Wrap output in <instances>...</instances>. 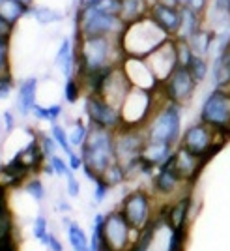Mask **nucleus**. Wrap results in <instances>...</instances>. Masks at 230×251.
Wrapping results in <instances>:
<instances>
[{
	"label": "nucleus",
	"mask_w": 230,
	"mask_h": 251,
	"mask_svg": "<svg viewBox=\"0 0 230 251\" xmlns=\"http://www.w3.org/2000/svg\"><path fill=\"white\" fill-rule=\"evenodd\" d=\"M185 240H187V227L170 229L167 251H184L185 250Z\"/></svg>",
	"instance_id": "37"
},
{
	"label": "nucleus",
	"mask_w": 230,
	"mask_h": 251,
	"mask_svg": "<svg viewBox=\"0 0 230 251\" xmlns=\"http://www.w3.org/2000/svg\"><path fill=\"white\" fill-rule=\"evenodd\" d=\"M11 90H13V79H11V75L10 74L0 75V100L8 98L11 94Z\"/></svg>",
	"instance_id": "47"
},
{
	"label": "nucleus",
	"mask_w": 230,
	"mask_h": 251,
	"mask_svg": "<svg viewBox=\"0 0 230 251\" xmlns=\"http://www.w3.org/2000/svg\"><path fill=\"white\" fill-rule=\"evenodd\" d=\"M204 21H206V17L202 13L191 10L189 6H182V26H180V32L176 38L189 40L195 32H199L204 26Z\"/></svg>",
	"instance_id": "25"
},
{
	"label": "nucleus",
	"mask_w": 230,
	"mask_h": 251,
	"mask_svg": "<svg viewBox=\"0 0 230 251\" xmlns=\"http://www.w3.org/2000/svg\"><path fill=\"white\" fill-rule=\"evenodd\" d=\"M28 11L30 8L21 4L19 0H0V15L10 23L11 26H15Z\"/></svg>",
	"instance_id": "29"
},
{
	"label": "nucleus",
	"mask_w": 230,
	"mask_h": 251,
	"mask_svg": "<svg viewBox=\"0 0 230 251\" xmlns=\"http://www.w3.org/2000/svg\"><path fill=\"white\" fill-rule=\"evenodd\" d=\"M122 70L127 75L131 86L137 88H144V90H152L157 92L161 88V81L156 77L154 70L150 68L146 58H137V56H126L122 60Z\"/></svg>",
	"instance_id": "14"
},
{
	"label": "nucleus",
	"mask_w": 230,
	"mask_h": 251,
	"mask_svg": "<svg viewBox=\"0 0 230 251\" xmlns=\"http://www.w3.org/2000/svg\"><path fill=\"white\" fill-rule=\"evenodd\" d=\"M174 152V147L168 145V143H159V141H146V145L142 148V154L140 157L152 163L154 167H159L161 163H165L168 157L172 156Z\"/></svg>",
	"instance_id": "24"
},
{
	"label": "nucleus",
	"mask_w": 230,
	"mask_h": 251,
	"mask_svg": "<svg viewBox=\"0 0 230 251\" xmlns=\"http://www.w3.org/2000/svg\"><path fill=\"white\" fill-rule=\"evenodd\" d=\"M148 10H150V2L148 0H122L120 17L126 25H129V23L148 15Z\"/></svg>",
	"instance_id": "27"
},
{
	"label": "nucleus",
	"mask_w": 230,
	"mask_h": 251,
	"mask_svg": "<svg viewBox=\"0 0 230 251\" xmlns=\"http://www.w3.org/2000/svg\"><path fill=\"white\" fill-rule=\"evenodd\" d=\"M126 28V23L120 15L107 13L95 6L88 8H77L75 15V42L83 36H120Z\"/></svg>",
	"instance_id": "5"
},
{
	"label": "nucleus",
	"mask_w": 230,
	"mask_h": 251,
	"mask_svg": "<svg viewBox=\"0 0 230 251\" xmlns=\"http://www.w3.org/2000/svg\"><path fill=\"white\" fill-rule=\"evenodd\" d=\"M197 81L193 79V75L185 66H178L167 79L161 83V92L167 101L185 105L193 98L197 90Z\"/></svg>",
	"instance_id": "10"
},
{
	"label": "nucleus",
	"mask_w": 230,
	"mask_h": 251,
	"mask_svg": "<svg viewBox=\"0 0 230 251\" xmlns=\"http://www.w3.org/2000/svg\"><path fill=\"white\" fill-rule=\"evenodd\" d=\"M178 4L180 6H184V4H185V0H178Z\"/></svg>",
	"instance_id": "56"
},
{
	"label": "nucleus",
	"mask_w": 230,
	"mask_h": 251,
	"mask_svg": "<svg viewBox=\"0 0 230 251\" xmlns=\"http://www.w3.org/2000/svg\"><path fill=\"white\" fill-rule=\"evenodd\" d=\"M10 74V36H0V75Z\"/></svg>",
	"instance_id": "40"
},
{
	"label": "nucleus",
	"mask_w": 230,
	"mask_h": 251,
	"mask_svg": "<svg viewBox=\"0 0 230 251\" xmlns=\"http://www.w3.org/2000/svg\"><path fill=\"white\" fill-rule=\"evenodd\" d=\"M148 2H150V4H154V2H159V0H148Z\"/></svg>",
	"instance_id": "57"
},
{
	"label": "nucleus",
	"mask_w": 230,
	"mask_h": 251,
	"mask_svg": "<svg viewBox=\"0 0 230 251\" xmlns=\"http://www.w3.org/2000/svg\"><path fill=\"white\" fill-rule=\"evenodd\" d=\"M150 201L152 199L144 189H135V191L127 193L126 199L122 201V212L127 218V221L131 223V227L135 229V232H140L152 221Z\"/></svg>",
	"instance_id": "13"
},
{
	"label": "nucleus",
	"mask_w": 230,
	"mask_h": 251,
	"mask_svg": "<svg viewBox=\"0 0 230 251\" xmlns=\"http://www.w3.org/2000/svg\"><path fill=\"white\" fill-rule=\"evenodd\" d=\"M43 246H47L51 251H64V246L62 242L56 238V234H52V232H49L47 234V238L43 240Z\"/></svg>",
	"instance_id": "50"
},
{
	"label": "nucleus",
	"mask_w": 230,
	"mask_h": 251,
	"mask_svg": "<svg viewBox=\"0 0 230 251\" xmlns=\"http://www.w3.org/2000/svg\"><path fill=\"white\" fill-rule=\"evenodd\" d=\"M209 4H211V0H185L184 6H189L191 10L199 11V13H202V15H206Z\"/></svg>",
	"instance_id": "48"
},
{
	"label": "nucleus",
	"mask_w": 230,
	"mask_h": 251,
	"mask_svg": "<svg viewBox=\"0 0 230 251\" xmlns=\"http://www.w3.org/2000/svg\"><path fill=\"white\" fill-rule=\"evenodd\" d=\"M209 75L213 88H230V49L213 54Z\"/></svg>",
	"instance_id": "22"
},
{
	"label": "nucleus",
	"mask_w": 230,
	"mask_h": 251,
	"mask_svg": "<svg viewBox=\"0 0 230 251\" xmlns=\"http://www.w3.org/2000/svg\"><path fill=\"white\" fill-rule=\"evenodd\" d=\"M116 131L90 124V131L81 147V156L86 167L94 169L97 175H103L105 169L116 161Z\"/></svg>",
	"instance_id": "3"
},
{
	"label": "nucleus",
	"mask_w": 230,
	"mask_h": 251,
	"mask_svg": "<svg viewBox=\"0 0 230 251\" xmlns=\"http://www.w3.org/2000/svg\"><path fill=\"white\" fill-rule=\"evenodd\" d=\"M75 52L77 77L109 66H120L126 58L118 36H83L81 40L75 42Z\"/></svg>",
	"instance_id": "1"
},
{
	"label": "nucleus",
	"mask_w": 230,
	"mask_h": 251,
	"mask_svg": "<svg viewBox=\"0 0 230 251\" xmlns=\"http://www.w3.org/2000/svg\"><path fill=\"white\" fill-rule=\"evenodd\" d=\"M64 225H68V240L73 251H90V240L86 232L81 229L79 223L71 221L69 218H64Z\"/></svg>",
	"instance_id": "28"
},
{
	"label": "nucleus",
	"mask_w": 230,
	"mask_h": 251,
	"mask_svg": "<svg viewBox=\"0 0 230 251\" xmlns=\"http://www.w3.org/2000/svg\"><path fill=\"white\" fill-rule=\"evenodd\" d=\"M217 139H225V137L217 135V131L213 127H209L208 124H204L202 120L191 124L182 133L180 139V147H184L185 150H189L191 154L202 157L209 150V147L217 141Z\"/></svg>",
	"instance_id": "12"
},
{
	"label": "nucleus",
	"mask_w": 230,
	"mask_h": 251,
	"mask_svg": "<svg viewBox=\"0 0 230 251\" xmlns=\"http://www.w3.org/2000/svg\"><path fill=\"white\" fill-rule=\"evenodd\" d=\"M24 189H26V193L30 195L34 201H43V197H45V186H43V182L40 180V178H32V180H28L26 184H24Z\"/></svg>",
	"instance_id": "41"
},
{
	"label": "nucleus",
	"mask_w": 230,
	"mask_h": 251,
	"mask_svg": "<svg viewBox=\"0 0 230 251\" xmlns=\"http://www.w3.org/2000/svg\"><path fill=\"white\" fill-rule=\"evenodd\" d=\"M62 105L60 103H54V105H47V107H43V105L36 103L34 107V111H32V115L36 116L38 120H43V122H58V118L62 116Z\"/></svg>",
	"instance_id": "33"
},
{
	"label": "nucleus",
	"mask_w": 230,
	"mask_h": 251,
	"mask_svg": "<svg viewBox=\"0 0 230 251\" xmlns=\"http://www.w3.org/2000/svg\"><path fill=\"white\" fill-rule=\"evenodd\" d=\"M109 191H111V186L105 182L103 176H99V180L94 182V201L97 202V204H99V202H103Z\"/></svg>",
	"instance_id": "44"
},
{
	"label": "nucleus",
	"mask_w": 230,
	"mask_h": 251,
	"mask_svg": "<svg viewBox=\"0 0 230 251\" xmlns=\"http://www.w3.org/2000/svg\"><path fill=\"white\" fill-rule=\"evenodd\" d=\"M19 2H21V4H24V6H28V8H32L36 0H19Z\"/></svg>",
	"instance_id": "55"
},
{
	"label": "nucleus",
	"mask_w": 230,
	"mask_h": 251,
	"mask_svg": "<svg viewBox=\"0 0 230 251\" xmlns=\"http://www.w3.org/2000/svg\"><path fill=\"white\" fill-rule=\"evenodd\" d=\"M174 42H176V52H178L180 66H185V68H187V64L191 62V58L195 56V51H193L191 43H189L187 40H182V38H174Z\"/></svg>",
	"instance_id": "39"
},
{
	"label": "nucleus",
	"mask_w": 230,
	"mask_h": 251,
	"mask_svg": "<svg viewBox=\"0 0 230 251\" xmlns=\"http://www.w3.org/2000/svg\"><path fill=\"white\" fill-rule=\"evenodd\" d=\"M47 161H49V163H51L52 167H54V173H56V175H60V176H66V175H68V173L71 171V167H69V163H66V161H64L62 157L56 156V154L49 157Z\"/></svg>",
	"instance_id": "45"
},
{
	"label": "nucleus",
	"mask_w": 230,
	"mask_h": 251,
	"mask_svg": "<svg viewBox=\"0 0 230 251\" xmlns=\"http://www.w3.org/2000/svg\"><path fill=\"white\" fill-rule=\"evenodd\" d=\"M146 60H148V64H150V68L154 70L156 77L163 83L168 75L172 74L180 66L174 38H168L167 42L163 43L159 49H156V51L152 52Z\"/></svg>",
	"instance_id": "15"
},
{
	"label": "nucleus",
	"mask_w": 230,
	"mask_h": 251,
	"mask_svg": "<svg viewBox=\"0 0 230 251\" xmlns=\"http://www.w3.org/2000/svg\"><path fill=\"white\" fill-rule=\"evenodd\" d=\"M0 251H17V240L15 234H8L0 238Z\"/></svg>",
	"instance_id": "49"
},
{
	"label": "nucleus",
	"mask_w": 230,
	"mask_h": 251,
	"mask_svg": "<svg viewBox=\"0 0 230 251\" xmlns=\"http://www.w3.org/2000/svg\"><path fill=\"white\" fill-rule=\"evenodd\" d=\"M84 113L88 116V122L97 127L118 131L122 127V115L120 109L109 103L103 96L86 94L84 98Z\"/></svg>",
	"instance_id": "8"
},
{
	"label": "nucleus",
	"mask_w": 230,
	"mask_h": 251,
	"mask_svg": "<svg viewBox=\"0 0 230 251\" xmlns=\"http://www.w3.org/2000/svg\"><path fill=\"white\" fill-rule=\"evenodd\" d=\"M101 176H103V180L111 188H115L118 184H122L124 180H127V171L120 161H115L113 165H109V167L105 169V173Z\"/></svg>",
	"instance_id": "34"
},
{
	"label": "nucleus",
	"mask_w": 230,
	"mask_h": 251,
	"mask_svg": "<svg viewBox=\"0 0 230 251\" xmlns=\"http://www.w3.org/2000/svg\"><path fill=\"white\" fill-rule=\"evenodd\" d=\"M193 47L195 54L200 56H211L215 52V42H217V30L211 26H202L199 32H195L187 40Z\"/></svg>",
	"instance_id": "23"
},
{
	"label": "nucleus",
	"mask_w": 230,
	"mask_h": 251,
	"mask_svg": "<svg viewBox=\"0 0 230 251\" xmlns=\"http://www.w3.org/2000/svg\"><path fill=\"white\" fill-rule=\"evenodd\" d=\"M2 120H4V127H6V133H11L13 127H15V116L11 111H4L2 115Z\"/></svg>",
	"instance_id": "52"
},
{
	"label": "nucleus",
	"mask_w": 230,
	"mask_h": 251,
	"mask_svg": "<svg viewBox=\"0 0 230 251\" xmlns=\"http://www.w3.org/2000/svg\"><path fill=\"white\" fill-rule=\"evenodd\" d=\"M66 180H68V186H66V189H68V195L69 197H79V193H81V184H79V180L75 178L73 175V169L66 175Z\"/></svg>",
	"instance_id": "46"
},
{
	"label": "nucleus",
	"mask_w": 230,
	"mask_h": 251,
	"mask_svg": "<svg viewBox=\"0 0 230 251\" xmlns=\"http://www.w3.org/2000/svg\"><path fill=\"white\" fill-rule=\"evenodd\" d=\"M168 36L150 15H144L137 21L126 25V28L118 36L120 47L126 56L148 58L152 52L167 42Z\"/></svg>",
	"instance_id": "2"
},
{
	"label": "nucleus",
	"mask_w": 230,
	"mask_h": 251,
	"mask_svg": "<svg viewBox=\"0 0 230 251\" xmlns=\"http://www.w3.org/2000/svg\"><path fill=\"white\" fill-rule=\"evenodd\" d=\"M40 145H42V150L47 159L51 156H54L56 150H58V143L54 141V137L47 135V133H42V135H40Z\"/></svg>",
	"instance_id": "43"
},
{
	"label": "nucleus",
	"mask_w": 230,
	"mask_h": 251,
	"mask_svg": "<svg viewBox=\"0 0 230 251\" xmlns=\"http://www.w3.org/2000/svg\"><path fill=\"white\" fill-rule=\"evenodd\" d=\"M156 92L133 86L120 107L122 127H144L156 113Z\"/></svg>",
	"instance_id": "7"
},
{
	"label": "nucleus",
	"mask_w": 230,
	"mask_h": 251,
	"mask_svg": "<svg viewBox=\"0 0 230 251\" xmlns=\"http://www.w3.org/2000/svg\"><path fill=\"white\" fill-rule=\"evenodd\" d=\"M51 135L54 137V141L58 143V147L62 148L68 156H69L71 152H75L73 147H71V143H69V135L66 133V129H64L60 124H56V122H54V124L51 126Z\"/></svg>",
	"instance_id": "38"
},
{
	"label": "nucleus",
	"mask_w": 230,
	"mask_h": 251,
	"mask_svg": "<svg viewBox=\"0 0 230 251\" xmlns=\"http://www.w3.org/2000/svg\"><path fill=\"white\" fill-rule=\"evenodd\" d=\"M54 66L62 72L66 79L73 77L77 74V52H75V45L69 38H64L56 56H54Z\"/></svg>",
	"instance_id": "21"
},
{
	"label": "nucleus",
	"mask_w": 230,
	"mask_h": 251,
	"mask_svg": "<svg viewBox=\"0 0 230 251\" xmlns=\"http://www.w3.org/2000/svg\"><path fill=\"white\" fill-rule=\"evenodd\" d=\"M193 199L191 195H184L178 199L172 206H167V210L161 214V218L165 220V225L168 229H180V227H187V218L191 212Z\"/></svg>",
	"instance_id": "19"
},
{
	"label": "nucleus",
	"mask_w": 230,
	"mask_h": 251,
	"mask_svg": "<svg viewBox=\"0 0 230 251\" xmlns=\"http://www.w3.org/2000/svg\"><path fill=\"white\" fill-rule=\"evenodd\" d=\"M133 227L127 221L122 210H115L105 216L103 221V242L115 251H129L131 244V234Z\"/></svg>",
	"instance_id": "9"
},
{
	"label": "nucleus",
	"mask_w": 230,
	"mask_h": 251,
	"mask_svg": "<svg viewBox=\"0 0 230 251\" xmlns=\"http://www.w3.org/2000/svg\"><path fill=\"white\" fill-rule=\"evenodd\" d=\"M34 238L36 240H40L43 244V240L47 238V234L51 232L49 230V221H47V218L43 216V214H40V216H36V220H34Z\"/></svg>",
	"instance_id": "42"
},
{
	"label": "nucleus",
	"mask_w": 230,
	"mask_h": 251,
	"mask_svg": "<svg viewBox=\"0 0 230 251\" xmlns=\"http://www.w3.org/2000/svg\"><path fill=\"white\" fill-rule=\"evenodd\" d=\"M88 131H90V126H86L81 118H77L73 124V129H71V133H69V143H71V147L73 148L83 147L86 137H88Z\"/></svg>",
	"instance_id": "36"
},
{
	"label": "nucleus",
	"mask_w": 230,
	"mask_h": 251,
	"mask_svg": "<svg viewBox=\"0 0 230 251\" xmlns=\"http://www.w3.org/2000/svg\"><path fill=\"white\" fill-rule=\"evenodd\" d=\"M182 182L184 180H182V176H180L176 167H174V152H172V156L157 167V175L154 176V189L159 195L168 197L180 188Z\"/></svg>",
	"instance_id": "17"
},
{
	"label": "nucleus",
	"mask_w": 230,
	"mask_h": 251,
	"mask_svg": "<svg viewBox=\"0 0 230 251\" xmlns=\"http://www.w3.org/2000/svg\"><path fill=\"white\" fill-rule=\"evenodd\" d=\"M182 107L184 105L167 100L161 107H157L156 113L144 126L146 141H159L174 147L182 139Z\"/></svg>",
	"instance_id": "4"
},
{
	"label": "nucleus",
	"mask_w": 230,
	"mask_h": 251,
	"mask_svg": "<svg viewBox=\"0 0 230 251\" xmlns=\"http://www.w3.org/2000/svg\"><path fill=\"white\" fill-rule=\"evenodd\" d=\"M30 13L40 25H54L64 21V13L58 10H52L49 6H32Z\"/></svg>",
	"instance_id": "31"
},
{
	"label": "nucleus",
	"mask_w": 230,
	"mask_h": 251,
	"mask_svg": "<svg viewBox=\"0 0 230 251\" xmlns=\"http://www.w3.org/2000/svg\"><path fill=\"white\" fill-rule=\"evenodd\" d=\"M17 154H19L23 163L30 169V173L32 171H40V169H43V165H45L43 161L47 159L45 154H43L42 145H40V139H38V137H34L30 143L23 148V150H19Z\"/></svg>",
	"instance_id": "26"
},
{
	"label": "nucleus",
	"mask_w": 230,
	"mask_h": 251,
	"mask_svg": "<svg viewBox=\"0 0 230 251\" xmlns=\"http://www.w3.org/2000/svg\"><path fill=\"white\" fill-rule=\"evenodd\" d=\"M174 167L184 182H193L204 169V163L199 156L191 154L184 147H178V150H174Z\"/></svg>",
	"instance_id": "18"
},
{
	"label": "nucleus",
	"mask_w": 230,
	"mask_h": 251,
	"mask_svg": "<svg viewBox=\"0 0 230 251\" xmlns=\"http://www.w3.org/2000/svg\"><path fill=\"white\" fill-rule=\"evenodd\" d=\"M116 145V161H120L124 167L133 159L142 154V148L146 145L144 127H120L115 137Z\"/></svg>",
	"instance_id": "11"
},
{
	"label": "nucleus",
	"mask_w": 230,
	"mask_h": 251,
	"mask_svg": "<svg viewBox=\"0 0 230 251\" xmlns=\"http://www.w3.org/2000/svg\"><path fill=\"white\" fill-rule=\"evenodd\" d=\"M11 30H13V26H11L10 23L6 21L2 15H0V36H10Z\"/></svg>",
	"instance_id": "53"
},
{
	"label": "nucleus",
	"mask_w": 230,
	"mask_h": 251,
	"mask_svg": "<svg viewBox=\"0 0 230 251\" xmlns=\"http://www.w3.org/2000/svg\"><path fill=\"white\" fill-rule=\"evenodd\" d=\"M161 223H165V220H163L161 216H159L157 220L150 221L146 227L138 232V238L133 242V246L129 248V251H150V246H152V242L156 238V232Z\"/></svg>",
	"instance_id": "30"
},
{
	"label": "nucleus",
	"mask_w": 230,
	"mask_h": 251,
	"mask_svg": "<svg viewBox=\"0 0 230 251\" xmlns=\"http://www.w3.org/2000/svg\"><path fill=\"white\" fill-rule=\"evenodd\" d=\"M148 15L167 32L170 38H176L182 26V6H172L165 2H154L150 4Z\"/></svg>",
	"instance_id": "16"
},
{
	"label": "nucleus",
	"mask_w": 230,
	"mask_h": 251,
	"mask_svg": "<svg viewBox=\"0 0 230 251\" xmlns=\"http://www.w3.org/2000/svg\"><path fill=\"white\" fill-rule=\"evenodd\" d=\"M83 83H81V79L73 75V77H69V79H66V84H64V100L68 101V103H77L79 100H81V94H83Z\"/></svg>",
	"instance_id": "35"
},
{
	"label": "nucleus",
	"mask_w": 230,
	"mask_h": 251,
	"mask_svg": "<svg viewBox=\"0 0 230 251\" xmlns=\"http://www.w3.org/2000/svg\"><path fill=\"white\" fill-rule=\"evenodd\" d=\"M209 62L206 56H200V54H195L193 58H191V62L187 64V70L191 72L193 75V79L197 81V83H202V81H206V77L209 75Z\"/></svg>",
	"instance_id": "32"
},
{
	"label": "nucleus",
	"mask_w": 230,
	"mask_h": 251,
	"mask_svg": "<svg viewBox=\"0 0 230 251\" xmlns=\"http://www.w3.org/2000/svg\"><path fill=\"white\" fill-rule=\"evenodd\" d=\"M68 163H69V167L73 169V171H79V169H83V165H84L83 156L77 154V152H71V154L68 156Z\"/></svg>",
	"instance_id": "51"
},
{
	"label": "nucleus",
	"mask_w": 230,
	"mask_h": 251,
	"mask_svg": "<svg viewBox=\"0 0 230 251\" xmlns=\"http://www.w3.org/2000/svg\"><path fill=\"white\" fill-rule=\"evenodd\" d=\"M58 208L62 210V212H69V210H71V204L66 202V201H60V202H58Z\"/></svg>",
	"instance_id": "54"
},
{
	"label": "nucleus",
	"mask_w": 230,
	"mask_h": 251,
	"mask_svg": "<svg viewBox=\"0 0 230 251\" xmlns=\"http://www.w3.org/2000/svg\"><path fill=\"white\" fill-rule=\"evenodd\" d=\"M200 120L217 131V135L230 137V88H213L202 101Z\"/></svg>",
	"instance_id": "6"
},
{
	"label": "nucleus",
	"mask_w": 230,
	"mask_h": 251,
	"mask_svg": "<svg viewBox=\"0 0 230 251\" xmlns=\"http://www.w3.org/2000/svg\"><path fill=\"white\" fill-rule=\"evenodd\" d=\"M38 77H26L23 79L19 88H17V109L23 116L32 115L34 107H36V96H38Z\"/></svg>",
	"instance_id": "20"
}]
</instances>
